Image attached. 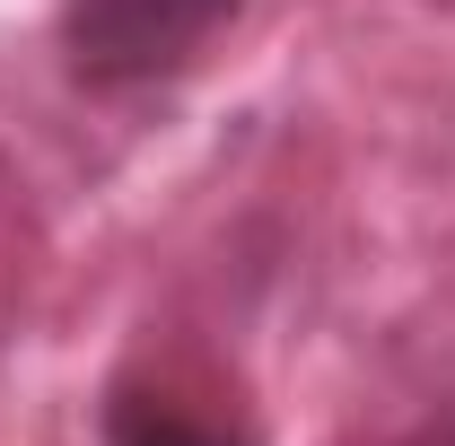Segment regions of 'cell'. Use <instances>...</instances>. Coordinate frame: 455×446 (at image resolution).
Wrapping results in <instances>:
<instances>
[{
  "label": "cell",
  "instance_id": "7a4b0ae2",
  "mask_svg": "<svg viewBox=\"0 0 455 446\" xmlns=\"http://www.w3.org/2000/svg\"><path fill=\"white\" fill-rule=\"evenodd\" d=\"M97 429H106V446H263L245 420H202V411H184L175 394L140 386V377H114L106 386Z\"/></svg>",
  "mask_w": 455,
  "mask_h": 446
},
{
  "label": "cell",
  "instance_id": "6da1fadb",
  "mask_svg": "<svg viewBox=\"0 0 455 446\" xmlns=\"http://www.w3.org/2000/svg\"><path fill=\"white\" fill-rule=\"evenodd\" d=\"M254 0H61L53 53L79 97H140L158 79H184Z\"/></svg>",
  "mask_w": 455,
  "mask_h": 446
}]
</instances>
